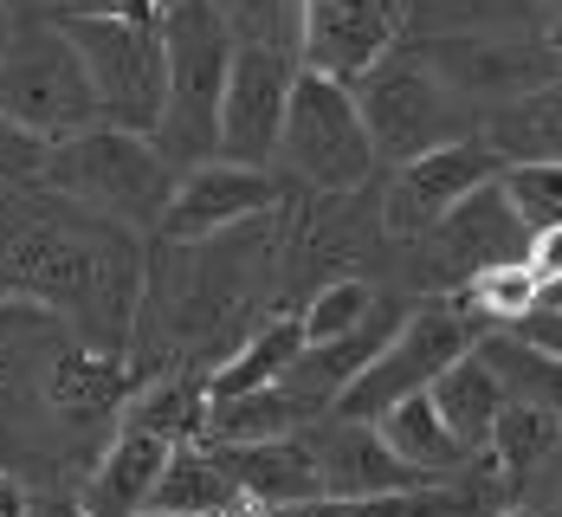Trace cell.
Masks as SVG:
<instances>
[{
	"mask_svg": "<svg viewBox=\"0 0 562 517\" xmlns=\"http://www.w3.org/2000/svg\"><path fill=\"white\" fill-rule=\"evenodd\" d=\"M175 162L136 130H111V123H91L65 143H46V162H40V188L78 207V214H98L123 233H156L162 207H169L175 188Z\"/></svg>",
	"mask_w": 562,
	"mask_h": 517,
	"instance_id": "6da1fadb",
	"label": "cell"
},
{
	"mask_svg": "<svg viewBox=\"0 0 562 517\" xmlns=\"http://www.w3.org/2000/svg\"><path fill=\"white\" fill-rule=\"evenodd\" d=\"M233 33L207 0H169L162 7V116L149 143L175 169L214 162V116H221V85Z\"/></svg>",
	"mask_w": 562,
	"mask_h": 517,
	"instance_id": "7a4b0ae2",
	"label": "cell"
},
{
	"mask_svg": "<svg viewBox=\"0 0 562 517\" xmlns=\"http://www.w3.org/2000/svg\"><path fill=\"white\" fill-rule=\"evenodd\" d=\"M349 98H356V116L369 130L375 162H407V156H427V149L452 143V136H472V111L427 71L414 40H394L375 65H362L349 78Z\"/></svg>",
	"mask_w": 562,
	"mask_h": 517,
	"instance_id": "3957f363",
	"label": "cell"
},
{
	"mask_svg": "<svg viewBox=\"0 0 562 517\" xmlns=\"http://www.w3.org/2000/svg\"><path fill=\"white\" fill-rule=\"evenodd\" d=\"M58 33L71 40V53H78L85 78H91L98 123L149 136L156 116H162V7L58 20Z\"/></svg>",
	"mask_w": 562,
	"mask_h": 517,
	"instance_id": "277c9868",
	"label": "cell"
},
{
	"mask_svg": "<svg viewBox=\"0 0 562 517\" xmlns=\"http://www.w3.org/2000/svg\"><path fill=\"white\" fill-rule=\"evenodd\" d=\"M0 116L33 130L40 143H65L78 130L98 123V98L91 78L71 53V40L58 33L53 13H26L7 26L0 46Z\"/></svg>",
	"mask_w": 562,
	"mask_h": 517,
	"instance_id": "5b68a950",
	"label": "cell"
},
{
	"mask_svg": "<svg viewBox=\"0 0 562 517\" xmlns=\"http://www.w3.org/2000/svg\"><path fill=\"white\" fill-rule=\"evenodd\" d=\"M272 156H279L304 188H317V194H349V188H362L369 169H375V149H369V130H362V116H356L349 85L297 65L291 98H284L279 149H272Z\"/></svg>",
	"mask_w": 562,
	"mask_h": 517,
	"instance_id": "8992f818",
	"label": "cell"
},
{
	"mask_svg": "<svg viewBox=\"0 0 562 517\" xmlns=\"http://www.w3.org/2000/svg\"><path fill=\"white\" fill-rule=\"evenodd\" d=\"M472 344H479V330L452 311L447 297H427V304H414V311L394 324V337L375 349V362H369L330 407H337L342 420H375V414H389L394 402L420 395L452 356H465Z\"/></svg>",
	"mask_w": 562,
	"mask_h": 517,
	"instance_id": "52a82bcc",
	"label": "cell"
},
{
	"mask_svg": "<svg viewBox=\"0 0 562 517\" xmlns=\"http://www.w3.org/2000/svg\"><path fill=\"white\" fill-rule=\"evenodd\" d=\"M414 53L427 58V71L447 85L452 98L472 111H498L524 91L557 85V40H524V33H434L414 40Z\"/></svg>",
	"mask_w": 562,
	"mask_h": 517,
	"instance_id": "ba28073f",
	"label": "cell"
},
{
	"mask_svg": "<svg viewBox=\"0 0 562 517\" xmlns=\"http://www.w3.org/2000/svg\"><path fill=\"white\" fill-rule=\"evenodd\" d=\"M291 78H297L291 53L233 46L226 85H221V116H214V162H239V169H266L272 162Z\"/></svg>",
	"mask_w": 562,
	"mask_h": 517,
	"instance_id": "9c48e42d",
	"label": "cell"
},
{
	"mask_svg": "<svg viewBox=\"0 0 562 517\" xmlns=\"http://www.w3.org/2000/svg\"><path fill=\"white\" fill-rule=\"evenodd\" d=\"M485 181H498V156L479 136H452V143L427 149V156H407V162H394V181L382 194V227L414 246L420 233L440 227L452 207L472 188H485Z\"/></svg>",
	"mask_w": 562,
	"mask_h": 517,
	"instance_id": "30bf717a",
	"label": "cell"
},
{
	"mask_svg": "<svg viewBox=\"0 0 562 517\" xmlns=\"http://www.w3.org/2000/svg\"><path fill=\"white\" fill-rule=\"evenodd\" d=\"M266 207H279L266 169L194 162V169L175 175L169 207H162V221H156V239H169V246H207V239H221V233L259 221Z\"/></svg>",
	"mask_w": 562,
	"mask_h": 517,
	"instance_id": "8fae6325",
	"label": "cell"
},
{
	"mask_svg": "<svg viewBox=\"0 0 562 517\" xmlns=\"http://www.w3.org/2000/svg\"><path fill=\"white\" fill-rule=\"evenodd\" d=\"M401 33H407L401 0H297V58L304 71H324L337 85L375 65Z\"/></svg>",
	"mask_w": 562,
	"mask_h": 517,
	"instance_id": "7c38bea8",
	"label": "cell"
},
{
	"mask_svg": "<svg viewBox=\"0 0 562 517\" xmlns=\"http://www.w3.org/2000/svg\"><path fill=\"white\" fill-rule=\"evenodd\" d=\"M414 246L434 252V259H427V279H440V285H465V279L485 272V266H510V259H524V252H530V233L510 221L498 181H485V188H472V194L452 207L440 227L420 233Z\"/></svg>",
	"mask_w": 562,
	"mask_h": 517,
	"instance_id": "4fadbf2b",
	"label": "cell"
},
{
	"mask_svg": "<svg viewBox=\"0 0 562 517\" xmlns=\"http://www.w3.org/2000/svg\"><path fill=\"white\" fill-rule=\"evenodd\" d=\"M311 465H317V492H324V498H342V505L389 498V492H407V485H434V479H420L414 465L394 460L389 440L375 434V420H337V427L311 447Z\"/></svg>",
	"mask_w": 562,
	"mask_h": 517,
	"instance_id": "5bb4252c",
	"label": "cell"
},
{
	"mask_svg": "<svg viewBox=\"0 0 562 517\" xmlns=\"http://www.w3.org/2000/svg\"><path fill=\"white\" fill-rule=\"evenodd\" d=\"M207 447V440H201ZM207 460L226 472V485L239 492L246 512H272V505H297V498H324L317 492V465L311 447L284 440H246V447H207Z\"/></svg>",
	"mask_w": 562,
	"mask_h": 517,
	"instance_id": "9a60e30c",
	"label": "cell"
},
{
	"mask_svg": "<svg viewBox=\"0 0 562 517\" xmlns=\"http://www.w3.org/2000/svg\"><path fill=\"white\" fill-rule=\"evenodd\" d=\"M169 447L175 440L123 420L116 440L104 447V460L91 465L78 505H85L91 517H143L149 512V492H156V472H162V460H169Z\"/></svg>",
	"mask_w": 562,
	"mask_h": 517,
	"instance_id": "2e32d148",
	"label": "cell"
},
{
	"mask_svg": "<svg viewBox=\"0 0 562 517\" xmlns=\"http://www.w3.org/2000/svg\"><path fill=\"white\" fill-rule=\"evenodd\" d=\"M427 407L447 420V434L459 440V453L472 460V453H485V440H492V420H498V407H505V389H498V375L485 369V356L479 349H465V356H452L447 369L420 389Z\"/></svg>",
	"mask_w": 562,
	"mask_h": 517,
	"instance_id": "e0dca14e",
	"label": "cell"
},
{
	"mask_svg": "<svg viewBox=\"0 0 562 517\" xmlns=\"http://www.w3.org/2000/svg\"><path fill=\"white\" fill-rule=\"evenodd\" d=\"M472 136L498 156V169H510V162H562V91L557 85L524 91V98L479 116Z\"/></svg>",
	"mask_w": 562,
	"mask_h": 517,
	"instance_id": "ac0fdd59",
	"label": "cell"
},
{
	"mask_svg": "<svg viewBox=\"0 0 562 517\" xmlns=\"http://www.w3.org/2000/svg\"><path fill=\"white\" fill-rule=\"evenodd\" d=\"M46 395H53V414L71 420V427L111 420L116 407H123V395H130V369H123V356H111V349H65L53 362Z\"/></svg>",
	"mask_w": 562,
	"mask_h": 517,
	"instance_id": "d6986e66",
	"label": "cell"
},
{
	"mask_svg": "<svg viewBox=\"0 0 562 517\" xmlns=\"http://www.w3.org/2000/svg\"><path fill=\"white\" fill-rule=\"evenodd\" d=\"M221 512H246L239 492L226 485V472L207 460L201 440H175L162 472H156V492H149V517H221Z\"/></svg>",
	"mask_w": 562,
	"mask_h": 517,
	"instance_id": "ffe728a7",
	"label": "cell"
},
{
	"mask_svg": "<svg viewBox=\"0 0 562 517\" xmlns=\"http://www.w3.org/2000/svg\"><path fill=\"white\" fill-rule=\"evenodd\" d=\"M297 349H304V330H297V311H284V317H266L246 344L226 356L221 369L207 375V389H201V402H226V395H252V389H272L284 382V369L297 362Z\"/></svg>",
	"mask_w": 562,
	"mask_h": 517,
	"instance_id": "44dd1931",
	"label": "cell"
},
{
	"mask_svg": "<svg viewBox=\"0 0 562 517\" xmlns=\"http://www.w3.org/2000/svg\"><path fill=\"white\" fill-rule=\"evenodd\" d=\"M311 407L297 402L284 382L252 389V395H226V402H201V440L207 447H246V440H284Z\"/></svg>",
	"mask_w": 562,
	"mask_h": 517,
	"instance_id": "7402d4cb",
	"label": "cell"
},
{
	"mask_svg": "<svg viewBox=\"0 0 562 517\" xmlns=\"http://www.w3.org/2000/svg\"><path fill=\"white\" fill-rule=\"evenodd\" d=\"M557 407H537V402H505L498 407V420H492V440H485V453L498 460L510 485L524 492V479H543L550 465H557Z\"/></svg>",
	"mask_w": 562,
	"mask_h": 517,
	"instance_id": "603a6c76",
	"label": "cell"
},
{
	"mask_svg": "<svg viewBox=\"0 0 562 517\" xmlns=\"http://www.w3.org/2000/svg\"><path fill=\"white\" fill-rule=\"evenodd\" d=\"M375 434L389 440L394 460L414 465L420 479H447L452 465H465L459 440L447 434V420L427 407V395H407V402H394L389 414H375Z\"/></svg>",
	"mask_w": 562,
	"mask_h": 517,
	"instance_id": "cb8c5ba5",
	"label": "cell"
},
{
	"mask_svg": "<svg viewBox=\"0 0 562 517\" xmlns=\"http://www.w3.org/2000/svg\"><path fill=\"white\" fill-rule=\"evenodd\" d=\"M479 356H485V369L498 375V389H505V402H537V407H557V356H537V349H524L517 337L505 330H492V337H479Z\"/></svg>",
	"mask_w": 562,
	"mask_h": 517,
	"instance_id": "d4e9b609",
	"label": "cell"
},
{
	"mask_svg": "<svg viewBox=\"0 0 562 517\" xmlns=\"http://www.w3.org/2000/svg\"><path fill=\"white\" fill-rule=\"evenodd\" d=\"M498 194L530 239L562 233V162H510V169H498Z\"/></svg>",
	"mask_w": 562,
	"mask_h": 517,
	"instance_id": "484cf974",
	"label": "cell"
},
{
	"mask_svg": "<svg viewBox=\"0 0 562 517\" xmlns=\"http://www.w3.org/2000/svg\"><path fill=\"white\" fill-rule=\"evenodd\" d=\"M233 46H266L297 58V0H207Z\"/></svg>",
	"mask_w": 562,
	"mask_h": 517,
	"instance_id": "4316f807",
	"label": "cell"
},
{
	"mask_svg": "<svg viewBox=\"0 0 562 517\" xmlns=\"http://www.w3.org/2000/svg\"><path fill=\"white\" fill-rule=\"evenodd\" d=\"M375 297H382V291L369 285V279H330V285L297 311L304 344H330V337H342V330H356V324L375 311Z\"/></svg>",
	"mask_w": 562,
	"mask_h": 517,
	"instance_id": "83f0119b",
	"label": "cell"
},
{
	"mask_svg": "<svg viewBox=\"0 0 562 517\" xmlns=\"http://www.w3.org/2000/svg\"><path fill=\"white\" fill-rule=\"evenodd\" d=\"M40 162H46V143L20 123L0 116V194H20V188H40Z\"/></svg>",
	"mask_w": 562,
	"mask_h": 517,
	"instance_id": "f1b7e54d",
	"label": "cell"
},
{
	"mask_svg": "<svg viewBox=\"0 0 562 517\" xmlns=\"http://www.w3.org/2000/svg\"><path fill=\"white\" fill-rule=\"evenodd\" d=\"M505 337H517L524 349H537V356H557L562 362V304H557V285H543L530 297V311L510 324Z\"/></svg>",
	"mask_w": 562,
	"mask_h": 517,
	"instance_id": "f546056e",
	"label": "cell"
},
{
	"mask_svg": "<svg viewBox=\"0 0 562 517\" xmlns=\"http://www.w3.org/2000/svg\"><path fill=\"white\" fill-rule=\"evenodd\" d=\"M156 0H53L58 20H85V13H143Z\"/></svg>",
	"mask_w": 562,
	"mask_h": 517,
	"instance_id": "4dcf8cb0",
	"label": "cell"
},
{
	"mask_svg": "<svg viewBox=\"0 0 562 517\" xmlns=\"http://www.w3.org/2000/svg\"><path fill=\"white\" fill-rule=\"evenodd\" d=\"M20 517H91V512H85L78 498H26Z\"/></svg>",
	"mask_w": 562,
	"mask_h": 517,
	"instance_id": "1f68e13d",
	"label": "cell"
},
{
	"mask_svg": "<svg viewBox=\"0 0 562 517\" xmlns=\"http://www.w3.org/2000/svg\"><path fill=\"white\" fill-rule=\"evenodd\" d=\"M13 20H26V13H53V0H0Z\"/></svg>",
	"mask_w": 562,
	"mask_h": 517,
	"instance_id": "d6a6232c",
	"label": "cell"
},
{
	"mask_svg": "<svg viewBox=\"0 0 562 517\" xmlns=\"http://www.w3.org/2000/svg\"><path fill=\"white\" fill-rule=\"evenodd\" d=\"M20 505H26V498H20V485H7V479H0V517H20Z\"/></svg>",
	"mask_w": 562,
	"mask_h": 517,
	"instance_id": "836d02e7",
	"label": "cell"
},
{
	"mask_svg": "<svg viewBox=\"0 0 562 517\" xmlns=\"http://www.w3.org/2000/svg\"><path fill=\"white\" fill-rule=\"evenodd\" d=\"M492 517H550V512H530V505H505V512H492Z\"/></svg>",
	"mask_w": 562,
	"mask_h": 517,
	"instance_id": "e575fe53",
	"label": "cell"
},
{
	"mask_svg": "<svg viewBox=\"0 0 562 517\" xmlns=\"http://www.w3.org/2000/svg\"><path fill=\"white\" fill-rule=\"evenodd\" d=\"M7 26H13V13H7V7H0V46H7Z\"/></svg>",
	"mask_w": 562,
	"mask_h": 517,
	"instance_id": "d590c367",
	"label": "cell"
},
{
	"mask_svg": "<svg viewBox=\"0 0 562 517\" xmlns=\"http://www.w3.org/2000/svg\"><path fill=\"white\" fill-rule=\"evenodd\" d=\"M143 517H149V512H143ZM221 517H252V512H221Z\"/></svg>",
	"mask_w": 562,
	"mask_h": 517,
	"instance_id": "8d00e7d4",
	"label": "cell"
},
{
	"mask_svg": "<svg viewBox=\"0 0 562 517\" xmlns=\"http://www.w3.org/2000/svg\"><path fill=\"white\" fill-rule=\"evenodd\" d=\"M156 7H169V0H156Z\"/></svg>",
	"mask_w": 562,
	"mask_h": 517,
	"instance_id": "74e56055",
	"label": "cell"
}]
</instances>
